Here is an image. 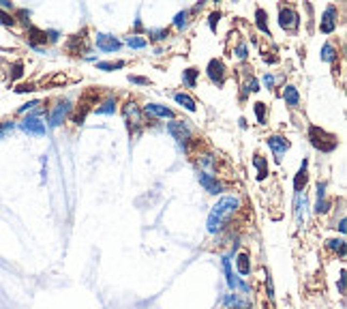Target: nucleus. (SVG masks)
<instances>
[{"label": "nucleus", "mask_w": 347, "mask_h": 309, "mask_svg": "<svg viewBox=\"0 0 347 309\" xmlns=\"http://www.w3.org/2000/svg\"><path fill=\"white\" fill-rule=\"evenodd\" d=\"M0 24H2V26H9V28H11V26H15V18H13L11 13H7V11L0 9Z\"/></svg>", "instance_id": "72a5a7b5"}, {"label": "nucleus", "mask_w": 347, "mask_h": 309, "mask_svg": "<svg viewBox=\"0 0 347 309\" xmlns=\"http://www.w3.org/2000/svg\"><path fill=\"white\" fill-rule=\"evenodd\" d=\"M255 26L259 30L264 32V35H270V26H268V13L262 9V7H257L255 9Z\"/></svg>", "instance_id": "5701e85b"}, {"label": "nucleus", "mask_w": 347, "mask_h": 309, "mask_svg": "<svg viewBox=\"0 0 347 309\" xmlns=\"http://www.w3.org/2000/svg\"><path fill=\"white\" fill-rule=\"evenodd\" d=\"M339 292L345 294V270H341V275H339Z\"/></svg>", "instance_id": "49530a36"}, {"label": "nucleus", "mask_w": 347, "mask_h": 309, "mask_svg": "<svg viewBox=\"0 0 347 309\" xmlns=\"http://www.w3.org/2000/svg\"><path fill=\"white\" fill-rule=\"evenodd\" d=\"M266 142H268L270 150L274 153L276 161H281V155H285L287 150H289V140L283 138V135H270V138L266 140Z\"/></svg>", "instance_id": "ddd939ff"}, {"label": "nucleus", "mask_w": 347, "mask_h": 309, "mask_svg": "<svg viewBox=\"0 0 347 309\" xmlns=\"http://www.w3.org/2000/svg\"><path fill=\"white\" fill-rule=\"evenodd\" d=\"M174 101L178 103V105H182L187 112H197V103H195V99L191 95L187 93H176L174 95Z\"/></svg>", "instance_id": "f3484780"}, {"label": "nucleus", "mask_w": 347, "mask_h": 309, "mask_svg": "<svg viewBox=\"0 0 347 309\" xmlns=\"http://www.w3.org/2000/svg\"><path fill=\"white\" fill-rule=\"evenodd\" d=\"M45 37H47V41L50 43H56L58 39H60V32L58 30H45Z\"/></svg>", "instance_id": "a19ab883"}, {"label": "nucleus", "mask_w": 347, "mask_h": 309, "mask_svg": "<svg viewBox=\"0 0 347 309\" xmlns=\"http://www.w3.org/2000/svg\"><path fill=\"white\" fill-rule=\"evenodd\" d=\"M32 90H37V86L35 84H19V86H15V93H32Z\"/></svg>", "instance_id": "58836bf2"}, {"label": "nucleus", "mask_w": 347, "mask_h": 309, "mask_svg": "<svg viewBox=\"0 0 347 309\" xmlns=\"http://www.w3.org/2000/svg\"><path fill=\"white\" fill-rule=\"evenodd\" d=\"M124 43H127L129 47H133V50H144V47L148 45V41H146L144 37H139V35H131V37H127V39H124Z\"/></svg>", "instance_id": "a878e982"}, {"label": "nucleus", "mask_w": 347, "mask_h": 309, "mask_svg": "<svg viewBox=\"0 0 347 309\" xmlns=\"http://www.w3.org/2000/svg\"><path fill=\"white\" fill-rule=\"evenodd\" d=\"M307 165H308V161L305 159V161H302V165H300V170H298L296 178H294V189H296V193H302V189H305L307 181H308V174H307Z\"/></svg>", "instance_id": "a211bd4d"}, {"label": "nucleus", "mask_w": 347, "mask_h": 309, "mask_svg": "<svg viewBox=\"0 0 347 309\" xmlns=\"http://www.w3.org/2000/svg\"><path fill=\"white\" fill-rule=\"evenodd\" d=\"M308 140H311V144L322 150V153H332V150L339 146L337 135L324 131V129L317 127V124H311V127H308Z\"/></svg>", "instance_id": "f03ea898"}, {"label": "nucleus", "mask_w": 347, "mask_h": 309, "mask_svg": "<svg viewBox=\"0 0 347 309\" xmlns=\"http://www.w3.org/2000/svg\"><path fill=\"white\" fill-rule=\"evenodd\" d=\"M11 129H13V123L11 121H4V123H0V138H2V135H7Z\"/></svg>", "instance_id": "ea45409f"}, {"label": "nucleus", "mask_w": 347, "mask_h": 309, "mask_svg": "<svg viewBox=\"0 0 347 309\" xmlns=\"http://www.w3.org/2000/svg\"><path fill=\"white\" fill-rule=\"evenodd\" d=\"M144 112L150 114V116H154V118H174V110L161 105V103H146Z\"/></svg>", "instance_id": "4468645a"}, {"label": "nucleus", "mask_w": 347, "mask_h": 309, "mask_svg": "<svg viewBox=\"0 0 347 309\" xmlns=\"http://www.w3.org/2000/svg\"><path fill=\"white\" fill-rule=\"evenodd\" d=\"M197 78H199V69H195V67H189L182 71V84L187 88H195L197 86Z\"/></svg>", "instance_id": "4be33fe9"}, {"label": "nucleus", "mask_w": 347, "mask_h": 309, "mask_svg": "<svg viewBox=\"0 0 347 309\" xmlns=\"http://www.w3.org/2000/svg\"><path fill=\"white\" fill-rule=\"evenodd\" d=\"M199 165L202 167H216V159L212 155H199Z\"/></svg>", "instance_id": "f704fd0d"}, {"label": "nucleus", "mask_w": 347, "mask_h": 309, "mask_svg": "<svg viewBox=\"0 0 347 309\" xmlns=\"http://www.w3.org/2000/svg\"><path fill=\"white\" fill-rule=\"evenodd\" d=\"M26 39L35 50H39V45L47 43V37H45V30L37 28V26H28V32H26Z\"/></svg>", "instance_id": "2eb2a0df"}, {"label": "nucleus", "mask_w": 347, "mask_h": 309, "mask_svg": "<svg viewBox=\"0 0 347 309\" xmlns=\"http://www.w3.org/2000/svg\"><path fill=\"white\" fill-rule=\"evenodd\" d=\"M206 75H208V80L216 86H223L225 78H227V69L221 58H212V61L208 62V67H206Z\"/></svg>", "instance_id": "423d86ee"}, {"label": "nucleus", "mask_w": 347, "mask_h": 309, "mask_svg": "<svg viewBox=\"0 0 347 309\" xmlns=\"http://www.w3.org/2000/svg\"><path fill=\"white\" fill-rule=\"evenodd\" d=\"M129 82L139 84V86H150V84H153L148 78H142V75H129Z\"/></svg>", "instance_id": "4c0bfd02"}, {"label": "nucleus", "mask_w": 347, "mask_h": 309, "mask_svg": "<svg viewBox=\"0 0 347 309\" xmlns=\"http://www.w3.org/2000/svg\"><path fill=\"white\" fill-rule=\"evenodd\" d=\"M37 105H41V103H39V101H28V103H24V105H21L18 112L21 114V112H26V110H35Z\"/></svg>", "instance_id": "c03bdc74"}, {"label": "nucleus", "mask_w": 347, "mask_h": 309, "mask_svg": "<svg viewBox=\"0 0 347 309\" xmlns=\"http://www.w3.org/2000/svg\"><path fill=\"white\" fill-rule=\"evenodd\" d=\"M95 43H96V47H99L101 52H118V50H120V45H122L116 37L105 35V32H96Z\"/></svg>", "instance_id": "f8f14e48"}, {"label": "nucleus", "mask_w": 347, "mask_h": 309, "mask_svg": "<svg viewBox=\"0 0 347 309\" xmlns=\"http://www.w3.org/2000/svg\"><path fill=\"white\" fill-rule=\"evenodd\" d=\"M21 75H24V62L18 61V62L13 64V67H11V80L15 82V80H19Z\"/></svg>", "instance_id": "473e14b6"}, {"label": "nucleus", "mask_w": 347, "mask_h": 309, "mask_svg": "<svg viewBox=\"0 0 347 309\" xmlns=\"http://www.w3.org/2000/svg\"><path fill=\"white\" fill-rule=\"evenodd\" d=\"M124 61H110V62H96V69H99V71H114V69H122L124 67Z\"/></svg>", "instance_id": "cd10ccee"}, {"label": "nucleus", "mask_w": 347, "mask_h": 309, "mask_svg": "<svg viewBox=\"0 0 347 309\" xmlns=\"http://www.w3.org/2000/svg\"><path fill=\"white\" fill-rule=\"evenodd\" d=\"M266 290H268V299H274V286H272V277H266Z\"/></svg>", "instance_id": "37998d69"}, {"label": "nucleus", "mask_w": 347, "mask_h": 309, "mask_svg": "<svg viewBox=\"0 0 347 309\" xmlns=\"http://www.w3.org/2000/svg\"><path fill=\"white\" fill-rule=\"evenodd\" d=\"M197 178H199V185L208 193H212V196H219V193L223 191V183L216 181V176H212L210 172H199Z\"/></svg>", "instance_id": "9b49d317"}, {"label": "nucleus", "mask_w": 347, "mask_h": 309, "mask_svg": "<svg viewBox=\"0 0 347 309\" xmlns=\"http://www.w3.org/2000/svg\"><path fill=\"white\" fill-rule=\"evenodd\" d=\"M71 110H73V103L69 99H60L58 105L54 107L52 114H50V127H60V124L64 123V118L71 114Z\"/></svg>", "instance_id": "6e6552de"}, {"label": "nucleus", "mask_w": 347, "mask_h": 309, "mask_svg": "<svg viewBox=\"0 0 347 309\" xmlns=\"http://www.w3.org/2000/svg\"><path fill=\"white\" fill-rule=\"evenodd\" d=\"M234 54H236V58H240V61H247V58H249V50H247L245 43H238Z\"/></svg>", "instance_id": "c9c22d12"}, {"label": "nucleus", "mask_w": 347, "mask_h": 309, "mask_svg": "<svg viewBox=\"0 0 347 309\" xmlns=\"http://www.w3.org/2000/svg\"><path fill=\"white\" fill-rule=\"evenodd\" d=\"M330 249H334V251H339V258H345V238H332V241H328Z\"/></svg>", "instance_id": "c85d7f7f"}, {"label": "nucleus", "mask_w": 347, "mask_h": 309, "mask_svg": "<svg viewBox=\"0 0 347 309\" xmlns=\"http://www.w3.org/2000/svg\"><path fill=\"white\" fill-rule=\"evenodd\" d=\"M95 112H96V114H114V112H116V99H114V97L105 99V101L101 103V105L95 107Z\"/></svg>", "instance_id": "393cba45"}, {"label": "nucleus", "mask_w": 347, "mask_h": 309, "mask_svg": "<svg viewBox=\"0 0 347 309\" xmlns=\"http://www.w3.org/2000/svg\"><path fill=\"white\" fill-rule=\"evenodd\" d=\"M253 165L257 167V181H266V176H268V159L255 153L253 155Z\"/></svg>", "instance_id": "aec40b11"}, {"label": "nucleus", "mask_w": 347, "mask_h": 309, "mask_svg": "<svg viewBox=\"0 0 347 309\" xmlns=\"http://www.w3.org/2000/svg\"><path fill=\"white\" fill-rule=\"evenodd\" d=\"M262 84H264V86H266V88H268V90H270V88H272V86H274V75H270V73H266V75H264V78H262Z\"/></svg>", "instance_id": "79ce46f5"}, {"label": "nucleus", "mask_w": 347, "mask_h": 309, "mask_svg": "<svg viewBox=\"0 0 347 309\" xmlns=\"http://www.w3.org/2000/svg\"><path fill=\"white\" fill-rule=\"evenodd\" d=\"M322 61L324 62H334L337 61V45L334 43H326V45L322 47Z\"/></svg>", "instance_id": "b1692460"}, {"label": "nucleus", "mask_w": 347, "mask_h": 309, "mask_svg": "<svg viewBox=\"0 0 347 309\" xmlns=\"http://www.w3.org/2000/svg\"><path fill=\"white\" fill-rule=\"evenodd\" d=\"M148 37L153 41H163L167 37V28H150L148 30Z\"/></svg>", "instance_id": "2f4dec72"}, {"label": "nucleus", "mask_w": 347, "mask_h": 309, "mask_svg": "<svg viewBox=\"0 0 347 309\" xmlns=\"http://www.w3.org/2000/svg\"><path fill=\"white\" fill-rule=\"evenodd\" d=\"M283 99H285L287 105H291V107H296L298 103H300V93H298L296 86H291V84L285 86L283 88Z\"/></svg>", "instance_id": "412c9836"}, {"label": "nucleus", "mask_w": 347, "mask_h": 309, "mask_svg": "<svg viewBox=\"0 0 347 309\" xmlns=\"http://www.w3.org/2000/svg\"><path fill=\"white\" fill-rule=\"evenodd\" d=\"M19 129L26 133H30V135H45V131H47L45 123H41V118H39V110L28 114V116L19 123Z\"/></svg>", "instance_id": "39448f33"}, {"label": "nucleus", "mask_w": 347, "mask_h": 309, "mask_svg": "<svg viewBox=\"0 0 347 309\" xmlns=\"http://www.w3.org/2000/svg\"><path fill=\"white\" fill-rule=\"evenodd\" d=\"M92 99H96V90H88V93L84 95V99L79 101L77 114L73 116V123H75V124H84L86 116H88V112L92 110Z\"/></svg>", "instance_id": "9d476101"}, {"label": "nucleus", "mask_w": 347, "mask_h": 309, "mask_svg": "<svg viewBox=\"0 0 347 309\" xmlns=\"http://www.w3.org/2000/svg\"><path fill=\"white\" fill-rule=\"evenodd\" d=\"M240 208V198L238 196H223L212 206L208 215V232L210 234H219L225 230V226H230L231 217Z\"/></svg>", "instance_id": "f257e3e1"}, {"label": "nucleus", "mask_w": 347, "mask_h": 309, "mask_svg": "<svg viewBox=\"0 0 347 309\" xmlns=\"http://www.w3.org/2000/svg\"><path fill=\"white\" fill-rule=\"evenodd\" d=\"M122 114H124V121H127V127L131 135L135 138L139 131H142L144 127V118H142V110H139V105L135 101H127L122 107Z\"/></svg>", "instance_id": "7ed1b4c3"}, {"label": "nucleus", "mask_w": 347, "mask_h": 309, "mask_svg": "<svg viewBox=\"0 0 347 309\" xmlns=\"http://www.w3.org/2000/svg\"><path fill=\"white\" fill-rule=\"evenodd\" d=\"M219 20H221V13H219V11L210 13V18H208V26H210V30H212V32H216V26H219Z\"/></svg>", "instance_id": "e433bc0d"}, {"label": "nucleus", "mask_w": 347, "mask_h": 309, "mask_svg": "<svg viewBox=\"0 0 347 309\" xmlns=\"http://www.w3.org/2000/svg\"><path fill=\"white\" fill-rule=\"evenodd\" d=\"M167 131L172 133V138L176 140L178 144H182V148H189V142L193 140V129L187 121H172L167 123Z\"/></svg>", "instance_id": "20e7f679"}, {"label": "nucleus", "mask_w": 347, "mask_h": 309, "mask_svg": "<svg viewBox=\"0 0 347 309\" xmlns=\"http://www.w3.org/2000/svg\"><path fill=\"white\" fill-rule=\"evenodd\" d=\"M345 230H347V226H345V219H341V221H339V232H341V234H345Z\"/></svg>", "instance_id": "09e8293b"}, {"label": "nucleus", "mask_w": 347, "mask_h": 309, "mask_svg": "<svg viewBox=\"0 0 347 309\" xmlns=\"http://www.w3.org/2000/svg\"><path fill=\"white\" fill-rule=\"evenodd\" d=\"M18 18H19V21H24V24H28L30 11H28V9H19V11H18Z\"/></svg>", "instance_id": "a18cd8bd"}, {"label": "nucleus", "mask_w": 347, "mask_h": 309, "mask_svg": "<svg viewBox=\"0 0 347 309\" xmlns=\"http://www.w3.org/2000/svg\"><path fill=\"white\" fill-rule=\"evenodd\" d=\"M298 24H300V15H298L296 9H291V7L279 9V26L283 30H296Z\"/></svg>", "instance_id": "1a4fd4ad"}, {"label": "nucleus", "mask_w": 347, "mask_h": 309, "mask_svg": "<svg viewBox=\"0 0 347 309\" xmlns=\"http://www.w3.org/2000/svg\"><path fill=\"white\" fill-rule=\"evenodd\" d=\"M236 267H238V273L242 275V277H247V275H251V256L249 253H238L236 256Z\"/></svg>", "instance_id": "6ab92c4d"}, {"label": "nucleus", "mask_w": 347, "mask_h": 309, "mask_svg": "<svg viewBox=\"0 0 347 309\" xmlns=\"http://www.w3.org/2000/svg\"><path fill=\"white\" fill-rule=\"evenodd\" d=\"M189 15H191V11H189V9L180 11V13L176 15V20H174V26H176V28H184V26H187V21H189Z\"/></svg>", "instance_id": "c756f323"}, {"label": "nucleus", "mask_w": 347, "mask_h": 309, "mask_svg": "<svg viewBox=\"0 0 347 309\" xmlns=\"http://www.w3.org/2000/svg\"><path fill=\"white\" fill-rule=\"evenodd\" d=\"M337 18H339V11L334 4H328L326 11L322 13V20H319V30L324 35H332L337 30Z\"/></svg>", "instance_id": "0eeeda50"}, {"label": "nucleus", "mask_w": 347, "mask_h": 309, "mask_svg": "<svg viewBox=\"0 0 347 309\" xmlns=\"http://www.w3.org/2000/svg\"><path fill=\"white\" fill-rule=\"evenodd\" d=\"M330 210V200L326 198V183H317V204H315V213L324 215Z\"/></svg>", "instance_id": "dca6fc26"}, {"label": "nucleus", "mask_w": 347, "mask_h": 309, "mask_svg": "<svg viewBox=\"0 0 347 309\" xmlns=\"http://www.w3.org/2000/svg\"><path fill=\"white\" fill-rule=\"evenodd\" d=\"M253 110H255L257 123H259V124H264V123H266V103H262V101L253 103Z\"/></svg>", "instance_id": "7c9ffc66"}, {"label": "nucleus", "mask_w": 347, "mask_h": 309, "mask_svg": "<svg viewBox=\"0 0 347 309\" xmlns=\"http://www.w3.org/2000/svg\"><path fill=\"white\" fill-rule=\"evenodd\" d=\"M225 305H227V307H234V309H247L249 303H247V301H240L236 294H227V296H225Z\"/></svg>", "instance_id": "bb28decb"}, {"label": "nucleus", "mask_w": 347, "mask_h": 309, "mask_svg": "<svg viewBox=\"0 0 347 309\" xmlns=\"http://www.w3.org/2000/svg\"><path fill=\"white\" fill-rule=\"evenodd\" d=\"M0 9H13V2H9V0H0Z\"/></svg>", "instance_id": "de8ad7c7"}]
</instances>
